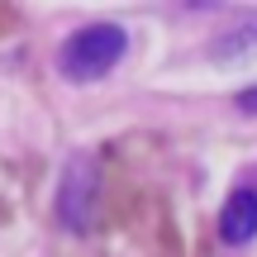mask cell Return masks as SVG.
<instances>
[{"instance_id":"1","label":"cell","mask_w":257,"mask_h":257,"mask_svg":"<svg viewBox=\"0 0 257 257\" xmlns=\"http://www.w3.org/2000/svg\"><path fill=\"white\" fill-rule=\"evenodd\" d=\"M128 53V34L119 24H86L57 53V72L67 81H100L119 67V57Z\"/></svg>"},{"instance_id":"3","label":"cell","mask_w":257,"mask_h":257,"mask_svg":"<svg viewBox=\"0 0 257 257\" xmlns=\"http://www.w3.org/2000/svg\"><path fill=\"white\" fill-rule=\"evenodd\" d=\"M219 238L229 248H243V243L257 238V191H233L219 210Z\"/></svg>"},{"instance_id":"5","label":"cell","mask_w":257,"mask_h":257,"mask_svg":"<svg viewBox=\"0 0 257 257\" xmlns=\"http://www.w3.org/2000/svg\"><path fill=\"white\" fill-rule=\"evenodd\" d=\"M238 110H243V114H257V86H252V91H243V95H238Z\"/></svg>"},{"instance_id":"2","label":"cell","mask_w":257,"mask_h":257,"mask_svg":"<svg viewBox=\"0 0 257 257\" xmlns=\"http://www.w3.org/2000/svg\"><path fill=\"white\" fill-rule=\"evenodd\" d=\"M95 205V167L86 157H76L62 172V191H57V214L67 229H86V214Z\"/></svg>"},{"instance_id":"4","label":"cell","mask_w":257,"mask_h":257,"mask_svg":"<svg viewBox=\"0 0 257 257\" xmlns=\"http://www.w3.org/2000/svg\"><path fill=\"white\" fill-rule=\"evenodd\" d=\"M243 48H257V15H252V19H243V24L233 29L229 38H219V57H238Z\"/></svg>"}]
</instances>
